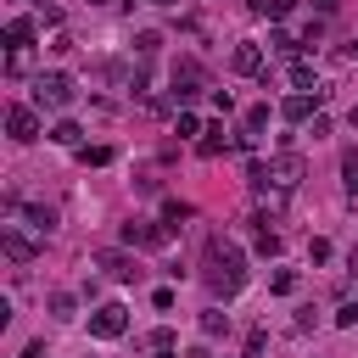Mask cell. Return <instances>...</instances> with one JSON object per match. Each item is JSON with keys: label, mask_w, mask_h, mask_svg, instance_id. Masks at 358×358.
<instances>
[{"label": "cell", "mask_w": 358, "mask_h": 358, "mask_svg": "<svg viewBox=\"0 0 358 358\" xmlns=\"http://www.w3.org/2000/svg\"><path fill=\"white\" fill-rule=\"evenodd\" d=\"M201 280H207V291H213V296H235V291L252 280L246 252H241L235 241L213 235V241H207V257H201Z\"/></svg>", "instance_id": "cell-1"}, {"label": "cell", "mask_w": 358, "mask_h": 358, "mask_svg": "<svg viewBox=\"0 0 358 358\" xmlns=\"http://www.w3.org/2000/svg\"><path fill=\"white\" fill-rule=\"evenodd\" d=\"M73 95H78V90H73L67 73H39V78H34V106H39V112H67Z\"/></svg>", "instance_id": "cell-2"}, {"label": "cell", "mask_w": 358, "mask_h": 358, "mask_svg": "<svg viewBox=\"0 0 358 358\" xmlns=\"http://www.w3.org/2000/svg\"><path fill=\"white\" fill-rule=\"evenodd\" d=\"M324 95H330L324 84H313V90H296V95H285V101H280V117H285V123H308V117H319Z\"/></svg>", "instance_id": "cell-3"}, {"label": "cell", "mask_w": 358, "mask_h": 358, "mask_svg": "<svg viewBox=\"0 0 358 358\" xmlns=\"http://www.w3.org/2000/svg\"><path fill=\"white\" fill-rule=\"evenodd\" d=\"M123 330H129V308H123V302H101V308L90 313V336H95V341H117Z\"/></svg>", "instance_id": "cell-4"}, {"label": "cell", "mask_w": 358, "mask_h": 358, "mask_svg": "<svg viewBox=\"0 0 358 358\" xmlns=\"http://www.w3.org/2000/svg\"><path fill=\"white\" fill-rule=\"evenodd\" d=\"M6 134H11L17 145H34V140H39V112H34V106H22V101H17V106H6Z\"/></svg>", "instance_id": "cell-5"}, {"label": "cell", "mask_w": 358, "mask_h": 358, "mask_svg": "<svg viewBox=\"0 0 358 358\" xmlns=\"http://www.w3.org/2000/svg\"><path fill=\"white\" fill-rule=\"evenodd\" d=\"M123 241H129V246H168V241H173V224H151V218H129V224H123Z\"/></svg>", "instance_id": "cell-6"}, {"label": "cell", "mask_w": 358, "mask_h": 358, "mask_svg": "<svg viewBox=\"0 0 358 358\" xmlns=\"http://www.w3.org/2000/svg\"><path fill=\"white\" fill-rule=\"evenodd\" d=\"M95 268H106V274H112V280H123V285H134V280L145 274V268H140L129 252H117V246H101V252H95Z\"/></svg>", "instance_id": "cell-7"}, {"label": "cell", "mask_w": 358, "mask_h": 358, "mask_svg": "<svg viewBox=\"0 0 358 358\" xmlns=\"http://www.w3.org/2000/svg\"><path fill=\"white\" fill-rule=\"evenodd\" d=\"M229 67H235L241 78H263V73H268V67H263V45H257V39H241V45L229 50Z\"/></svg>", "instance_id": "cell-8"}, {"label": "cell", "mask_w": 358, "mask_h": 358, "mask_svg": "<svg viewBox=\"0 0 358 358\" xmlns=\"http://www.w3.org/2000/svg\"><path fill=\"white\" fill-rule=\"evenodd\" d=\"M0 252H6L11 263H34V257H39V241H28L17 224H0Z\"/></svg>", "instance_id": "cell-9"}, {"label": "cell", "mask_w": 358, "mask_h": 358, "mask_svg": "<svg viewBox=\"0 0 358 358\" xmlns=\"http://www.w3.org/2000/svg\"><path fill=\"white\" fill-rule=\"evenodd\" d=\"M173 95H179V101H196V95H201V67H196V62H179V67H173Z\"/></svg>", "instance_id": "cell-10"}, {"label": "cell", "mask_w": 358, "mask_h": 358, "mask_svg": "<svg viewBox=\"0 0 358 358\" xmlns=\"http://www.w3.org/2000/svg\"><path fill=\"white\" fill-rule=\"evenodd\" d=\"M11 213H22V218H28V229H39V235H50V229H56V213H50V207H39V201H11Z\"/></svg>", "instance_id": "cell-11"}, {"label": "cell", "mask_w": 358, "mask_h": 358, "mask_svg": "<svg viewBox=\"0 0 358 358\" xmlns=\"http://www.w3.org/2000/svg\"><path fill=\"white\" fill-rule=\"evenodd\" d=\"M34 34H39V22H34V17H11V22H6V45H11V50H28V45H34Z\"/></svg>", "instance_id": "cell-12"}, {"label": "cell", "mask_w": 358, "mask_h": 358, "mask_svg": "<svg viewBox=\"0 0 358 358\" xmlns=\"http://www.w3.org/2000/svg\"><path fill=\"white\" fill-rule=\"evenodd\" d=\"M263 129H268V106H246L241 112V145H252Z\"/></svg>", "instance_id": "cell-13"}, {"label": "cell", "mask_w": 358, "mask_h": 358, "mask_svg": "<svg viewBox=\"0 0 358 358\" xmlns=\"http://www.w3.org/2000/svg\"><path fill=\"white\" fill-rule=\"evenodd\" d=\"M196 151H201V157L229 151V129H224V123H207V129H201V140H196Z\"/></svg>", "instance_id": "cell-14"}, {"label": "cell", "mask_w": 358, "mask_h": 358, "mask_svg": "<svg viewBox=\"0 0 358 358\" xmlns=\"http://www.w3.org/2000/svg\"><path fill=\"white\" fill-rule=\"evenodd\" d=\"M45 308H50V319H56V324H73V319H78V296H73V291H50V302H45Z\"/></svg>", "instance_id": "cell-15"}, {"label": "cell", "mask_w": 358, "mask_h": 358, "mask_svg": "<svg viewBox=\"0 0 358 358\" xmlns=\"http://www.w3.org/2000/svg\"><path fill=\"white\" fill-rule=\"evenodd\" d=\"M50 145H67V151H78V145H84V129H78L73 117H62V123L50 129Z\"/></svg>", "instance_id": "cell-16"}, {"label": "cell", "mask_w": 358, "mask_h": 358, "mask_svg": "<svg viewBox=\"0 0 358 358\" xmlns=\"http://www.w3.org/2000/svg\"><path fill=\"white\" fill-rule=\"evenodd\" d=\"M252 224H257V229H252V246H257L263 257H274V252H280V235L268 229V218H252Z\"/></svg>", "instance_id": "cell-17"}, {"label": "cell", "mask_w": 358, "mask_h": 358, "mask_svg": "<svg viewBox=\"0 0 358 358\" xmlns=\"http://www.w3.org/2000/svg\"><path fill=\"white\" fill-rule=\"evenodd\" d=\"M112 157H117L112 145H78V162H84V168H106Z\"/></svg>", "instance_id": "cell-18"}, {"label": "cell", "mask_w": 358, "mask_h": 358, "mask_svg": "<svg viewBox=\"0 0 358 358\" xmlns=\"http://www.w3.org/2000/svg\"><path fill=\"white\" fill-rule=\"evenodd\" d=\"M268 45H274V56H296V50H302V39H296V34H285V28H274V34H268Z\"/></svg>", "instance_id": "cell-19"}, {"label": "cell", "mask_w": 358, "mask_h": 358, "mask_svg": "<svg viewBox=\"0 0 358 358\" xmlns=\"http://www.w3.org/2000/svg\"><path fill=\"white\" fill-rule=\"evenodd\" d=\"M268 291H274V296H291V291H296V268H274V274H268Z\"/></svg>", "instance_id": "cell-20"}, {"label": "cell", "mask_w": 358, "mask_h": 358, "mask_svg": "<svg viewBox=\"0 0 358 358\" xmlns=\"http://www.w3.org/2000/svg\"><path fill=\"white\" fill-rule=\"evenodd\" d=\"M336 330H358V296H347V302L336 308Z\"/></svg>", "instance_id": "cell-21"}, {"label": "cell", "mask_w": 358, "mask_h": 358, "mask_svg": "<svg viewBox=\"0 0 358 358\" xmlns=\"http://www.w3.org/2000/svg\"><path fill=\"white\" fill-rule=\"evenodd\" d=\"M185 218H190V201H162V224H173V229H179Z\"/></svg>", "instance_id": "cell-22"}, {"label": "cell", "mask_w": 358, "mask_h": 358, "mask_svg": "<svg viewBox=\"0 0 358 358\" xmlns=\"http://www.w3.org/2000/svg\"><path fill=\"white\" fill-rule=\"evenodd\" d=\"M134 50H140V56H157V50H162V34H151V28L134 34Z\"/></svg>", "instance_id": "cell-23"}, {"label": "cell", "mask_w": 358, "mask_h": 358, "mask_svg": "<svg viewBox=\"0 0 358 358\" xmlns=\"http://www.w3.org/2000/svg\"><path fill=\"white\" fill-rule=\"evenodd\" d=\"M291 6H296V0H257V11H263V17H274V22H280V17H291Z\"/></svg>", "instance_id": "cell-24"}, {"label": "cell", "mask_w": 358, "mask_h": 358, "mask_svg": "<svg viewBox=\"0 0 358 358\" xmlns=\"http://www.w3.org/2000/svg\"><path fill=\"white\" fill-rule=\"evenodd\" d=\"M291 84L308 90V84H313V62H291Z\"/></svg>", "instance_id": "cell-25"}, {"label": "cell", "mask_w": 358, "mask_h": 358, "mask_svg": "<svg viewBox=\"0 0 358 358\" xmlns=\"http://www.w3.org/2000/svg\"><path fill=\"white\" fill-rule=\"evenodd\" d=\"M6 73L22 78V73H28V50H11V56H6Z\"/></svg>", "instance_id": "cell-26"}, {"label": "cell", "mask_w": 358, "mask_h": 358, "mask_svg": "<svg viewBox=\"0 0 358 358\" xmlns=\"http://www.w3.org/2000/svg\"><path fill=\"white\" fill-rule=\"evenodd\" d=\"M308 263H330V241L313 235V241H308Z\"/></svg>", "instance_id": "cell-27"}, {"label": "cell", "mask_w": 358, "mask_h": 358, "mask_svg": "<svg viewBox=\"0 0 358 358\" xmlns=\"http://www.w3.org/2000/svg\"><path fill=\"white\" fill-rule=\"evenodd\" d=\"M201 330H207V336H224L229 319H224V313H201Z\"/></svg>", "instance_id": "cell-28"}, {"label": "cell", "mask_w": 358, "mask_h": 358, "mask_svg": "<svg viewBox=\"0 0 358 358\" xmlns=\"http://www.w3.org/2000/svg\"><path fill=\"white\" fill-rule=\"evenodd\" d=\"M173 129H179V134H201V117H196V112H179V123H173Z\"/></svg>", "instance_id": "cell-29"}, {"label": "cell", "mask_w": 358, "mask_h": 358, "mask_svg": "<svg viewBox=\"0 0 358 358\" xmlns=\"http://www.w3.org/2000/svg\"><path fill=\"white\" fill-rule=\"evenodd\" d=\"M22 358H45V341H28V347H22Z\"/></svg>", "instance_id": "cell-30"}, {"label": "cell", "mask_w": 358, "mask_h": 358, "mask_svg": "<svg viewBox=\"0 0 358 358\" xmlns=\"http://www.w3.org/2000/svg\"><path fill=\"white\" fill-rule=\"evenodd\" d=\"M341 56H347V62H358V39H347V45H341Z\"/></svg>", "instance_id": "cell-31"}, {"label": "cell", "mask_w": 358, "mask_h": 358, "mask_svg": "<svg viewBox=\"0 0 358 358\" xmlns=\"http://www.w3.org/2000/svg\"><path fill=\"white\" fill-rule=\"evenodd\" d=\"M151 358H179V352L173 347H151Z\"/></svg>", "instance_id": "cell-32"}, {"label": "cell", "mask_w": 358, "mask_h": 358, "mask_svg": "<svg viewBox=\"0 0 358 358\" xmlns=\"http://www.w3.org/2000/svg\"><path fill=\"white\" fill-rule=\"evenodd\" d=\"M347 268H352V274H358V252H352V257H347Z\"/></svg>", "instance_id": "cell-33"}, {"label": "cell", "mask_w": 358, "mask_h": 358, "mask_svg": "<svg viewBox=\"0 0 358 358\" xmlns=\"http://www.w3.org/2000/svg\"><path fill=\"white\" fill-rule=\"evenodd\" d=\"M151 6H179V0H151Z\"/></svg>", "instance_id": "cell-34"}, {"label": "cell", "mask_w": 358, "mask_h": 358, "mask_svg": "<svg viewBox=\"0 0 358 358\" xmlns=\"http://www.w3.org/2000/svg\"><path fill=\"white\" fill-rule=\"evenodd\" d=\"M352 123H358V106H352Z\"/></svg>", "instance_id": "cell-35"}, {"label": "cell", "mask_w": 358, "mask_h": 358, "mask_svg": "<svg viewBox=\"0 0 358 358\" xmlns=\"http://www.w3.org/2000/svg\"><path fill=\"white\" fill-rule=\"evenodd\" d=\"M252 11H257V0H252Z\"/></svg>", "instance_id": "cell-36"}]
</instances>
